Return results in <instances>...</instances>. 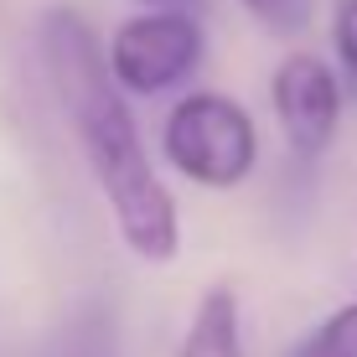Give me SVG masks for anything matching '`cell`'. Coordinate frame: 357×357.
Segmentation results:
<instances>
[{
  "instance_id": "cell-1",
  "label": "cell",
  "mask_w": 357,
  "mask_h": 357,
  "mask_svg": "<svg viewBox=\"0 0 357 357\" xmlns=\"http://www.w3.org/2000/svg\"><path fill=\"white\" fill-rule=\"evenodd\" d=\"M36 42H42V63L57 89V104H63V114L73 125V140H78L83 161H89L109 213H114L119 238L130 243L135 259L166 264L181 243L176 202H171L166 181L151 166L140 125H135V114L125 104V83L109 68L98 31L89 26L83 10L52 6L42 16Z\"/></svg>"
},
{
  "instance_id": "cell-2",
  "label": "cell",
  "mask_w": 357,
  "mask_h": 357,
  "mask_svg": "<svg viewBox=\"0 0 357 357\" xmlns=\"http://www.w3.org/2000/svg\"><path fill=\"white\" fill-rule=\"evenodd\" d=\"M166 161L197 187H238L259 161L254 119L223 93H187L166 114Z\"/></svg>"
},
{
  "instance_id": "cell-3",
  "label": "cell",
  "mask_w": 357,
  "mask_h": 357,
  "mask_svg": "<svg viewBox=\"0 0 357 357\" xmlns=\"http://www.w3.org/2000/svg\"><path fill=\"white\" fill-rule=\"evenodd\" d=\"M207 52V36L197 10H145V16H130L125 26L109 42V68L125 83V93H161L187 83L197 63Z\"/></svg>"
},
{
  "instance_id": "cell-4",
  "label": "cell",
  "mask_w": 357,
  "mask_h": 357,
  "mask_svg": "<svg viewBox=\"0 0 357 357\" xmlns=\"http://www.w3.org/2000/svg\"><path fill=\"white\" fill-rule=\"evenodd\" d=\"M342 89L316 52H290L275 68V114L295 155H321L342 119Z\"/></svg>"
},
{
  "instance_id": "cell-5",
  "label": "cell",
  "mask_w": 357,
  "mask_h": 357,
  "mask_svg": "<svg viewBox=\"0 0 357 357\" xmlns=\"http://www.w3.org/2000/svg\"><path fill=\"white\" fill-rule=\"evenodd\" d=\"M176 357H243V337H238V301L228 285H213L197 301L192 326L181 337Z\"/></svg>"
},
{
  "instance_id": "cell-6",
  "label": "cell",
  "mask_w": 357,
  "mask_h": 357,
  "mask_svg": "<svg viewBox=\"0 0 357 357\" xmlns=\"http://www.w3.org/2000/svg\"><path fill=\"white\" fill-rule=\"evenodd\" d=\"M31 357H119V321L109 305H78Z\"/></svg>"
},
{
  "instance_id": "cell-7",
  "label": "cell",
  "mask_w": 357,
  "mask_h": 357,
  "mask_svg": "<svg viewBox=\"0 0 357 357\" xmlns=\"http://www.w3.org/2000/svg\"><path fill=\"white\" fill-rule=\"evenodd\" d=\"M290 357H357V305L331 311Z\"/></svg>"
},
{
  "instance_id": "cell-8",
  "label": "cell",
  "mask_w": 357,
  "mask_h": 357,
  "mask_svg": "<svg viewBox=\"0 0 357 357\" xmlns=\"http://www.w3.org/2000/svg\"><path fill=\"white\" fill-rule=\"evenodd\" d=\"M331 42H337L342 83L357 98V0H337V10H331Z\"/></svg>"
},
{
  "instance_id": "cell-9",
  "label": "cell",
  "mask_w": 357,
  "mask_h": 357,
  "mask_svg": "<svg viewBox=\"0 0 357 357\" xmlns=\"http://www.w3.org/2000/svg\"><path fill=\"white\" fill-rule=\"evenodd\" d=\"M249 6V16L259 21V26L269 31H280V36H295V31H305L311 26V0H243Z\"/></svg>"
},
{
  "instance_id": "cell-10",
  "label": "cell",
  "mask_w": 357,
  "mask_h": 357,
  "mask_svg": "<svg viewBox=\"0 0 357 357\" xmlns=\"http://www.w3.org/2000/svg\"><path fill=\"white\" fill-rule=\"evenodd\" d=\"M140 6H176V10H197L202 0H140Z\"/></svg>"
}]
</instances>
